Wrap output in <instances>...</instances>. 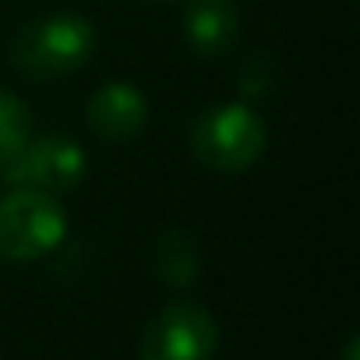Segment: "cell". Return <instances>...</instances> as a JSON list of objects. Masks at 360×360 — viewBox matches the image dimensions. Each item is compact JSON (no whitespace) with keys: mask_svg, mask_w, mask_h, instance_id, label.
<instances>
[{"mask_svg":"<svg viewBox=\"0 0 360 360\" xmlns=\"http://www.w3.org/2000/svg\"><path fill=\"white\" fill-rule=\"evenodd\" d=\"M96 25L71 11H53L25 22L8 43V64L18 78L46 85L75 75L96 53Z\"/></svg>","mask_w":360,"mask_h":360,"instance_id":"cell-1","label":"cell"},{"mask_svg":"<svg viewBox=\"0 0 360 360\" xmlns=\"http://www.w3.org/2000/svg\"><path fill=\"white\" fill-rule=\"evenodd\" d=\"M32 138V110L22 96L0 89V162H8Z\"/></svg>","mask_w":360,"mask_h":360,"instance_id":"cell-9","label":"cell"},{"mask_svg":"<svg viewBox=\"0 0 360 360\" xmlns=\"http://www.w3.org/2000/svg\"><path fill=\"white\" fill-rule=\"evenodd\" d=\"M180 36L195 57L216 60L237 46L240 11L233 0H188L184 18H180Z\"/></svg>","mask_w":360,"mask_h":360,"instance_id":"cell-7","label":"cell"},{"mask_svg":"<svg viewBox=\"0 0 360 360\" xmlns=\"http://www.w3.org/2000/svg\"><path fill=\"white\" fill-rule=\"evenodd\" d=\"M155 276L159 283L173 286V290H188L198 283L202 272V255H198V240L188 230H166L155 240V255H152Z\"/></svg>","mask_w":360,"mask_h":360,"instance_id":"cell-8","label":"cell"},{"mask_svg":"<svg viewBox=\"0 0 360 360\" xmlns=\"http://www.w3.org/2000/svg\"><path fill=\"white\" fill-rule=\"evenodd\" d=\"M265 120L248 103L205 106L188 127L191 155L212 173H244L265 152Z\"/></svg>","mask_w":360,"mask_h":360,"instance_id":"cell-2","label":"cell"},{"mask_svg":"<svg viewBox=\"0 0 360 360\" xmlns=\"http://www.w3.org/2000/svg\"><path fill=\"white\" fill-rule=\"evenodd\" d=\"M85 120L96 138L110 145L134 141L148 124V99L131 82H106L92 92L85 106Z\"/></svg>","mask_w":360,"mask_h":360,"instance_id":"cell-6","label":"cell"},{"mask_svg":"<svg viewBox=\"0 0 360 360\" xmlns=\"http://www.w3.org/2000/svg\"><path fill=\"white\" fill-rule=\"evenodd\" d=\"M272 82H276V68H272V60H269L262 50H258V53H251V57L240 64L237 89H240V96H244V99H262V96H269Z\"/></svg>","mask_w":360,"mask_h":360,"instance_id":"cell-10","label":"cell"},{"mask_svg":"<svg viewBox=\"0 0 360 360\" xmlns=\"http://www.w3.org/2000/svg\"><path fill=\"white\" fill-rule=\"evenodd\" d=\"M216 349L219 325L191 300H173L155 311L138 339V360H212Z\"/></svg>","mask_w":360,"mask_h":360,"instance_id":"cell-4","label":"cell"},{"mask_svg":"<svg viewBox=\"0 0 360 360\" xmlns=\"http://www.w3.org/2000/svg\"><path fill=\"white\" fill-rule=\"evenodd\" d=\"M4 180L15 188H36L46 195H68L75 191L85 173H89V155L85 148L68 138V134H43L29 138L8 162H0Z\"/></svg>","mask_w":360,"mask_h":360,"instance_id":"cell-5","label":"cell"},{"mask_svg":"<svg viewBox=\"0 0 360 360\" xmlns=\"http://www.w3.org/2000/svg\"><path fill=\"white\" fill-rule=\"evenodd\" d=\"M68 237V212L57 195L15 188L0 198V258L39 262Z\"/></svg>","mask_w":360,"mask_h":360,"instance_id":"cell-3","label":"cell"},{"mask_svg":"<svg viewBox=\"0 0 360 360\" xmlns=\"http://www.w3.org/2000/svg\"><path fill=\"white\" fill-rule=\"evenodd\" d=\"M339 360H360V339L356 335H349L346 342H342V356Z\"/></svg>","mask_w":360,"mask_h":360,"instance_id":"cell-11","label":"cell"}]
</instances>
